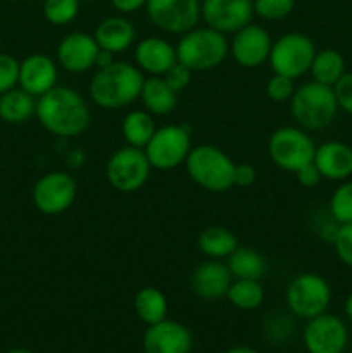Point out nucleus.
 <instances>
[{
	"label": "nucleus",
	"mask_w": 352,
	"mask_h": 353,
	"mask_svg": "<svg viewBox=\"0 0 352 353\" xmlns=\"http://www.w3.org/2000/svg\"><path fill=\"white\" fill-rule=\"evenodd\" d=\"M41 126L59 138H76L85 133L92 121L86 100L71 86H55L37 99V110Z\"/></svg>",
	"instance_id": "nucleus-1"
},
{
	"label": "nucleus",
	"mask_w": 352,
	"mask_h": 353,
	"mask_svg": "<svg viewBox=\"0 0 352 353\" xmlns=\"http://www.w3.org/2000/svg\"><path fill=\"white\" fill-rule=\"evenodd\" d=\"M145 76L135 64L114 61L104 69H97L90 79L88 93L97 107L119 110L140 99Z\"/></svg>",
	"instance_id": "nucleus-2"
},
{
	"label": "nucleus",
	"mask_w": 352,
	"mask_h": 353,
	"mask_svg": "<svg viewBox=\"0 0 352 353\" xmlns=\"http://www.w3.org/2000/svg\"><path fill=\"white\" fill-rule=\"evenodd\" d=\"M230 54L226 34L209 26H195L179 37L176 43V59L192 72L211 71L223 64Z\"/></svg>",
	"instance_id": "nucleus-3"
},
{
	"label": "nucleus",
	"mask_w": 352,
	"mask_h": 353,
	"mask_svg": "<svg viewBox=\"0 0 352 353\" xmlns=\"http://www.w3.org/2000/svg\"><path fill=\"white\" fill-rule=\"evenodd\" d=\"M338 112L333 86L311 81L295 88L290 99V114L297 126L306 131H321L330 126Z\"/></svg>",
	"instance_id": "nucleus-4"
},
{
	"label": "nucleus",
	"mask_w": 352,
	"mask_h": 353,
	"mask_svg": "<svg viewBox=\"0 0 352 353\" xmlns=\"http://www.w3.org/2000/svg\"><path fill=\"white\" fill-rule=\"evenodd\" d=\"M190 179L211 193H224L233 186L235 162L219 147L202 143L192 147L185 161Z\"/></svg>",
	"instance_id": "nucleus-5"
},
{
	"label": "nucleus",
	"mask_w": 352,
	"mask_h": 353,
	"mask_svg": "<svg viewBox=\"0 0 352 353\" xmlns=\"http://www.w3.org/2000/svg\"><path fill=\"white\" fill-rule=\"evenodd\" d=\"M192 130L185 124H166L155 128L144 152L152 169L171 171L185 164L192 150Z\"/></svg>",
	"instance_id": "nucleus-6"
},
{
	"label": "nucleus",
	"mask_w": 352,
	"mask_h": 353,
	"mask_svg": "<svg viewBox=\"0 0 352 353\" xmlns=\"http://www.w3.org/2000/svg\"><path fill=\"white\" fill-rule=\"evenodd\" d=\"M316 147L311 134L300 126H282L268 140V155L276 168L297 172L314 161Z\"/></svg>",
	"instance_id": "nucleus-7"
},
{
	"label": "nucleus",
	"mask_w": 352,
	"mask_h": 353,
	"mask_svg": "<svg viewBox=\"0 0 352 353\" xmlns=\"http://www.w3.org/2000/svg\"><path fill=\"white\" fill-rule=\"evenodd\" d=\"M285 300L293 316L309 321L328 310L331 303V286L316 272H300L286 286Z\"/></svg>",
	"instance_id": "nucleus-8"
},
{
	"label": "nucleus",
	"mask_w": 352,
	"mask_h": 353,
	"mask_svg": "<svg viewBox=\"0 0 352 353\" xmlns=\"http://www.w3.org/2000/svg\"><path fill=\"white\" fill-rule=\"evenodd\" d=\"M317 48L307 34L292 31L273 41L268 64L273 72L297 79L309 72Z\"/></svg>",
	"instance_id": "nucleus-9"
},
{
	"label": "nucleus",
	"mask_w": 352,
	"mask_h": 353,
	"mask_svg": "<svg viewBox=\"0 0 352 353\" xmlns=\"http://www.w3.org/2000/svg\"><path fill=\"white\" fill-rule=\"evenodd\" d=\"M152 172V165L144 148H117L106 164L107 183L119 193H135L145 186Z\"/></svg>",
	"instance_id": "nucleus-10"
},
{
	"label": "nucleus",
	"mask_w": 352,
	"mask_h": 353,
	"mask_svg": "<svg viewBox=\"0 0 352 353\" xmlns=\"http://www.w3.org/2000/svg\"><path fill=\"white\" fill-rule=\"evenodd\" d=\"M202 0H147L145 12L157 30L168 34H179L199 26Z\"/></svg>",
	"instance_id": "nucleus-11"
},
{
	"label": "nucleus",
	"mask_w": 352,
	"mask_h": 353,
	"mask_svg": "<svg viewBox=\"0 0 352 353\" xmlns=\"http://www.w3.org/2000/svg\"><path fill=\"white\" fill-rule=\"evenodd\" d=\"M78 195V183L69 172H45L31 190V200L38 212L45 216H57L71 209Z\"/></svg>",
	"instance_id": "nucleus-12"
},
{
	"label": "nucleus",
	"mask_w": 352,
	"mask_h": 353,
	"mask_svg": "<svg viewBox=\"0 0 352 353\" xmlns=\"http://www.w3.org/2000/svg\"><path fill=\"white\" fill-rule=\"evenodd\" d=\"M302 338L309 353H344L349 331L340 317L324 312L307 321Z\"/></svg>",
	"instance_id": "nucleus-13"
},
{
	"label": "nucleus",
	"mask_w": 352,
	"mask_h": 353,
	"mask_svg": "<svg viewBox=\"0 0 352 353\" xmlns=\"http://www.w3.org/2000/svg\"><path fill=\"white\" fill-rule=\"evenodd\" d=\"M273 47L269 31L261 24H245L235 31L230 41V54L238 65L245 69H257L268 62Z\"/></svg>",
	"instance_id": "nucleus-14"
},
{
	"label": "nucleus",
	"mask_w": 352,
	"mask_h": 353,
	"mask_svg": "<svg viewBox=\"0 0 352 353\" xmlns=\"http://www.w3.org/2000/svg\"><path fill=\"white\" fill-rule=\"evenodd\" d=\"M200 12L206 26L223 34H233L245 24L252 23V0H202Z\"/></svg>",
	"instance_id": "nucleus-15"
},
{
	"label": "nucleus",
	"mask_w": 352,
	"mask_h": 353,
	"mask_svg": "<svg viewBox=\"0 0 352 353\" xmlns=\"http://www.w3.org/2000/svg\"><path fill=\"white\" fill-rule=\"evenodd\" d=\"M99 50L100 47L93 34L86 31H72L61 38L55 48V59L64 71L79 74L95 68Z\"/></svg>",
	"instance_id": "nucleus-16"
},
{
	"label": "nucleus",
	"mask_w": 352,
	"mask_h": 353,
	"mask_svg": "<svg viewBox=\"0 0 352 353\" xmlns=\"http://www.w3.org/2000/svg\"><path fill=\"white\" fill-rule=\"evenodd\" d=\"M141 345L145 353H190L193 338L185 324L166 317L161 323L147 327Z\"/></svg>",
	"instance_id": "nucleus-17"
},
{
	"label": "nucleus",
	"mask_w": 352,
	"mask_h": 353,
	"mask_svg": "<svg viewBox=\"0 0 352 353\" xmlns=\"http://www.w3.org/2000/svg\"><path fill=\"white\" fill-rule=\"evenodd\" d=\"M57 62L47 54H31L19 62V83L17 86L33 95L35 99L45 95L57 86Z\"/></svg>",
	"instance_id": "nucleus-18"
},
{
	"label": "nucleus",
	"mask_w": 352,
	"mask_h": 353,
	"mask_svg": "<svg viewBox=\"0 0 352 353\" xmlns=\"http://www.w3.org/2000/svg\"><path fill=\"white\" fill-rule=\"evenodd\" d=\"M135 62L144 74L164 76L178 62L176 47L161 37H147L135 47Z\"/></svg>",
	"instance_id": "nucleus-19"
},
{
	"label": "nucleus",
	"mask_w": 352,
	"mask_h": 353,
	"mask_svg": "<svg viewBox=\"0 0 352 353\" xmlns=\"http://www.w3.org/2000/svg\"><path fill=\"white\" fill-rule=\"evenodd\" d=\"M190 283H192L193 293L199 299L213 302V300L226 296L228 288L233 283V276H231L226 262L209 259L197 265Z\"/></svg>",
	"instance_id": "nucleus-20"
},
{
	"label": "nucleus",
	"mask_w": 352,
	"mask_h": 353,
	"mask_svg": "<svg viewBox=\"0 0 352 353\" xmlns=\"http://www.w3.org/2000/svg\"><path fill=\"white\" fill-rule=\"evenodd\" d=\"M314 165L321 172V178L328 181H345L352 176V147L338 140L324 141L317 145L314 154Z\"/></svg>",
	"instance_id": "nucleus-21"
},
{
	"label": "nucleus",
	"mask_w": 352,
	"mask_h": 353,
	"mask_svg": "<svg viewBox=\"0 0 352 353\" xmlns=\"http://www.w3.org/2000/svg\"><path fill=\"white\" fill-rule=\"evenodd\" d=\"M93 37L102 50L113 52L116 55L133 47L137 30L128 17H124L123 14H116V16H109L100 21L93 31Z\"/></svg>",
	"instance_id": "nucleus-22"
},
{
	"label": "nucleus",
	"mask_w": 352,
	"mask_h": 353,
	"mask_svg": "<svg viewBox=\"0 0 352 353\" xmlns=\"http://www.w3.org/2000/svg\"><path fill=\"white\" fill-rule=\"evenodd\" d=\"M141 105L152 116H169L176 109L178 93L169 88L162 76H148L141 86Z\"/></svg>",
	"instance_id": "nucleus-23"
},
{
	"label": "nucleus",
	"mask_w": 352,
	"mask_h": 353,
	"mask_svg": "<svg viewBox=\"0 0 352 353\" xmlns=\"http://www.w3.org/2000/svg\"><path fill=\"white\" fill-rule=\"evenodd\" d=\"M37 99L23 88H12L0 95V119L7 124H23L35 116Z\"/></svg>",
	"instance_id": "nucleus-24"
},
{
	"label": "nucleus",
	"mask_w": 352,
	"mask_h": 353,
	"mask_svg": "<svg viewBox=\"0 0 352 353\" xmlns=\"http://www.w3.org/2000/svg\"><path fill=\"white\" fill-rule=\"evenodd\" d=\"M197 247L200 254L206 255L207 259L214 261H223L228 259L238 247V240L230 230L221 226L206 228L197 238Z\"/></svg>",
	"instance_id": "nucleus-25"
},
{
	"label": "nucleus",
	"mask_w": 352,
	"mask_h": 353,
	"mask_svg": "<svg viewBox=\"0 0 352 353\" xmlns=\"http://www.w3.org/2000/svg\"><path fill=\"white\" fill-rule=\"evenodd\" d=\"M133 309L141 323L152 326L168 317V299L155 286H144L135 295Z\"/></svg>",
	"instance_id": "nucleus-26"
},
{
	"label": "nucleus",
	"mask_w": 352,
	"mask_h": 353,
	"mask_svg": "<svg viewBox=\"0 0 352 353\" xmlns=\"http://www.w3.org/2000/svg\"><path fill=\"white\" fill-rule=\"evenodd\" d=\"M233 279H261L266 272V259L255 248L240 247L226 259Z\"/></svg>",
	"instance_id": "nucleus-27"
},
{
	"label": "nucleus",
	"mask_w": 352,
	"mask_h": 353,
	"mask_svg": "<svg viewBox=\"0 0 352 353\" xmlns=\"http://www.w3.org/2000/svg\"><path fill=\"white\" fill-rule=\"evenodd\" d=\"M314 81L333 86L345 74V59L335 48H321L316 52L309 69Z\"/></svg>",
	"instance_id": "nucleus-28"
},
{
	"label": "nucleus",
	"mask_w": 352,
	"mask_h": 353,
	"mask_svg": "<svg viewBox=\"0 0 352 353\" xmlns=\"http://www.w3.org/2000/svg\"><path fill=\"white\" fill-rule=\"evenodd\" d=\"M154 131V117L145 109L130 110L121 123V133H123L124 141L131 147L145 148Z\"/></svg>",
	"instance_id": "nucleus-29"
},
{
	"label": "nucleus",
	"mask_w": 352,
	"mask_h": 353,
	"mask_svg": "<svg viewBox=\"0 0 352 353\" xmlns=\"http://www.w3.org/2000/svg\"><path fill=\"white\" fill-rule=\"evenodd\" d=\"M264 288L257 279H233L226 293V299L240 310H254L264 302Z\"/></svg>",
	"instance_id": "nucleus-30"
},
{
	"label": "nucleus",
	"mask_w": 352,
	"mask_h": 353,
	"mask_svg": "<svg viewBox=\"0 0 352 353\" xmlns=\"http://www.w3.org/2000/svg\"><path fill=\"white\" fill-rule=\"evenodd\" d=\"M330 217L338 224L352 223V179L340 181L331 193Z\"/></svg>",
	"instance_id": "nucleus-31"
},
{
	"label": "nucleus",
	"mask_w": 352,
	"mask_h": 353,
	"mask_svg": "<svg viewBox=\"0 0 352 353\" xmlns=\"http://www.w3.org/2000/svg\"><path fill=\"white\" fill-rule=\"evenodd\" d=\"M79 0H43V17L54 26H66L78 17Z\"/></svg>",
	"instance_id": "nucleus-32"
},
{
	"label": "nucleus",
	"mask_w": 352,
	"mask_h": 353,
	"mask_svg": "<svg viewBox=\"0 0 352 353\" xmlns=\"http://www.w3.org/2000/svg\"><path fill=\"white\" fill-rule=\"evenodd\" d=\"M254 16L264 21H282L295 9V0H252Z\"/></svg>",
	"instance_id": "nucleus-33"
},
{
	"label": "nucleus",
	"mask_w": 352,
	"mask_h": 353,
	"mask_svg": "<svg viewBox=\"0 0 352 353\" xmlns=\"http://www.w3.org/2000/svg\"><path fill=\"white\" fill-rule=\"evenodd\" d=\"M295 79H290L283 74H276L273 72L271 78L266 83V95L273 102H290L293 92H295V85H293Z\"/></svg>",
	"instance_id": "nucleus-34"
},
{
	"label": "nucleus",
	"mask_w": 352,
	"mask_h": 353,
	"mask_svg": "<svg viewBox=\"0 0 352 353\" xmlns=\"http://www.w3.org/2000/svg\"><path fill=\"white\" fill-rule=\"evenodd\" d=\"M19 62L14 55L0 52V95L16 88L19 83Z\"/></svg>",
	"instance_id": "nucleus-35"
},
{
	"label": "nucleus",
	"mask_w": 352,
	"mask_h": 353,
	"mask_svg": "<svg viewBox=\"0 0 352 353\" xmlns=\"http://www.w3.org/2000/svg\"><path fill=\"white\" fill-rule=\"evenodd\" d=\"M335 254L345 268L352 269V223L340 224L333 243Z\"/></svg>",
	"instance_id": "nucleus-36"
},
{
	"label": "nucleus",
	"mask_w": 352,
	"mask_h": 353,
	"mask_svg": "<svg viewBox=\"0 0 352 353\" xmlns=\"http://www.w3.org/2000/svg\"><path fill=\"white\" fill-rule=\"evenodd\" d=\"M335 99H337L338 109L352 116V72H345L340 79L333 85Z\"/></svg>",
	"instance_id": "nucleus-37"
},
{
	"label": "nucleus",
	"mask_w": 352,
	"mask_h": 353,
	"mask_svg": "<svg viewBox=\"0 0 352 353\" xmlns=\"http://www.w3.org/2000/svg\"><path fill=\"white\" fill-rule=\"evenodd\" d=\"M162 78H164V81L168 83L169 88L175 90L176 93H179L183 92V90L188 88L190 81H192V71H190L186 65L176 62L173 68H169L168 71H166V74L162 76Z\"/></svg>",
	"instance_id": "nucleus-38"
},
{
	"label": "nucleus",
	"mask_w": 352,
	"mask_h": 353,
	"mask_svg": "<svg viewBox=\"0 0 352 353\" xmlns=\"http://www.w3.org/2000/svg\"><path fill=\"white\" fill-rule=\"evenodd\" d=\"M255 179H257V171L252 164L244 162V164H235V172H233V186H242V188H247V186L254 185Z\"/></svg>",
	"instance_id": "nucleus-39"
},
{
	"label": "nucleus",
	"mask_w": 352,
	"mask_h": 353,
	"mask_svg": "<svg viewBox=\"0 0 352 353\" xmlns=\"http://www.w3.org/2000/svg\"><path fill=\"white\" fill-rule=\"evenodd\" d=\"M297 178V183H299L300 186H304V188H314V186L320 185V181L323 178H321V172L317 171V168L314 165V162H311V164L304 165V168H300L299 171L293 172Z\"/></svg>",
	"instance_id": "nucleus-40"
},
{
	"label": "nucleus",
	"mask_w": 352,
	"mask_h": 353,
	"mask_svg": "<svg viewBox=\"0 0 352 353\" xmlns=\"http://www.w3.org/2000/svg\"><path fill=\"white\" fill-rule=\"evenodd\" d=\"M109 2L117 10V14L126 16V14H133L137 10L144 9L147 0H109Z\"/></svg>",
	"instance_id": "nucleus-41"
},
{
	"label": "nucleus",
	"mask_w": 352,
	"mask_h": 353,
	"mask_svg": "<svg viewBox=\"0 0 352 353\" xmlns=\"http://www.w3.org/2000/svg\"><path fill=\"white\" fill-rule=\"evenodd\" d=\"M338 228H340V224L335 223L333 219H331V223L323 224V226H321V230H320V236H321V240L326 241V243H333V241H335V236H337Z\"/></svg>",
	"instance_id": "nucleus-42"
},
{
	"label": "nucleus",
	"mask_w": 352,
	"mask_h": 353,
	"mask_svg": "<svg viewBox=\"0 0 352 353\" xmlns=\"http://www.w3.org/2000/svg\"><path fill=\"white\" fill-rule=\"evenodd\" d=\"M114 61H116V59H114L113 52H107V50H102V48H100L99 54H97V59H95V68L104 69V68H107V65L113 64Z\"/></svg>",
	"instance_id": "nucleus-43"
},
{
	"label": "nucleus",
	"mask_w": 352,
	"mask_h": 353,
	"mask_svg": "<svg viewBox=\"0 0 352 353\" xmlns=\"http://www.w3.org/2000/svg\"><path fill=\"white\" fill-rule=\"evenodd\" d=\"M344 312H345V316H347L349 323L352 324V292L349 293L347 299H345V303H344Z\"/></svg>",
	"instance_id": "nucleus-44"
},
{
	"label": "nucleus",
	"mask_w": 352,
	"mask_h": 353,
	"mask_svg": "<svg viewBox=\"0 0 352 353\" xmlns=\"http://www.w3.org/2000/svg\"><path fill=\"white\" fill-rule=\"evenodd\" d=\"M224 353H259V352H255L254 348H251V347H233Z\"/></svg>",
	"instance_id": "nucleus-45"
},
{
	"label": "nucleus",
	"mask_w": 352,
	"mask_h": 353,
	"mask_svg": "<svg viewBox=\"0 0 352 353\" xmlns=\"http://www.w3.org/2000/svg\"><path fill=\"white\" fill-rule=\"evenodd\" d=\"M6 353H35V352L26 350V348H12V350H9V352H6Z\"/></svg>",
	"instance_id": "nucleus-46"
},
{
	"label": "nucleus",
	"mask_w": 352,
	"mask_h": 353,
	"mask_svg": "<svg viewBox=\"0 0 352 353\" xmlns=\"http://www.w3.org/2000/svg\"><path fill=\"white\" fill-rule=\"evenodd\" d=\"M79 2H97V0H79Z\"/></svg>",
	"instance_id": "nucleus-47"
},
{
	"label": "nucleus",
	"mask_w": 352,
	"mask_h": 353,
	"mask_svg": "<svg viewBox=\"0 0 352 353\" xmlns=\"http://www.w3.org/2000/svg\"><path fill=\"white\" fill-rule=\"evenodd\" d=\"M3 2H17V0H3Z\"/></svg>",
	"instance_id": "nucleus-48"
}]
</instances>
